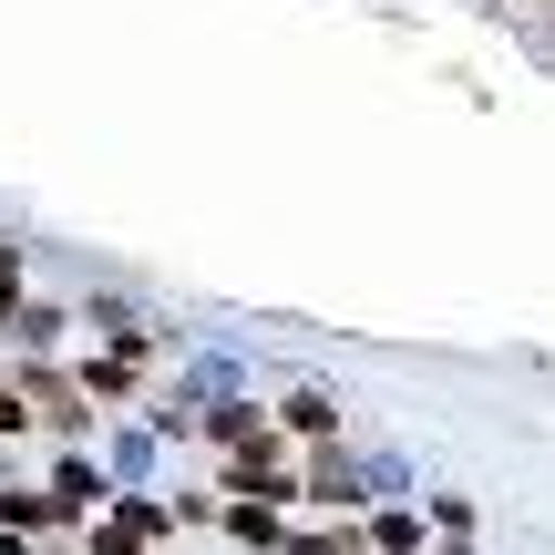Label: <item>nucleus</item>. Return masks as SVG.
<instances>
[{
  "mask_svg": "<svg viewBox=\"0 0 555 555\" xmlns=\"http://www.w3.org/2000/svg\"><path fill=\"white\" fill-rule=\"evenodd\" d=\"M278 422H288V433H339V412H330V401H319V391H298V401H288V412H278Z\"/></svg>",
  "mask_w": 555,
  "mask_h": 555,
  "instance_id": "f257e3e1",
  "label": "nucleus"
},
{
  "mask_svg": "<svg viewBox=\"0 0 555 555\" xmlns=\"http://www.w3.org/2000/svg\"><path fill=\"white\" fill-rule=\"evenodd\" d=\"M371 545H380V555H422V525H412V515H380Z\"/></svg>",
  "mask_w": 555,
  "mask_h": 555,
  "instance_id": "f03ea898",
  "label": "nucleus"
},
{
  "mask_svg": "<svg viewBox=\"0 0 555 555\" xmlns=\"http://www.w3.org/2000/svg\"><path fill=\"white\" fill-rule=\"evenodd\" d=\"M227 525H237L247 545H268V535H278V515H268V504H227Z\"/></svg>",
  "mask_w": 555,
  "mask_h": 555,
  "instance_id": "7ed1b4c3",
  "label": "nucleus"
}]
</instances>
